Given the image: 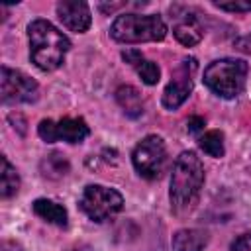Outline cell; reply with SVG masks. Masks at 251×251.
<instances>
[{"instance_id": "obj_1", "label": "cell", "mask_w": 251, "mask_h": 251, "mask_svg": "<svg viewBox=\"0 0 251 251\" xmlns=\"http://www.w3.org/2000/svg\"><path fill=\"white\" fill-rule=\"evenodd\" d=\"M204 186V165L194 151H182L171 173L169 200L175 214H184L198 202L200 190Z\"/></svg>"}, {"instance_id": "obj_2", "label": "cell", "mask_w": 251, "mask_h": 251, "mask_svg": "<svg viewBox=\"0 0 251 251\" xmlns=\"http://www.w3.org/2000/svg\"><path fill=\"white\" fill-rule=\"evenodd\" d=\"M27 37H29V57L37 69L55 71L63 65L65 55L71 49V41L51 22L33 20L27 25Z\"/></svg>"}, {"instance_id": "obj_3", "label": "cell", "mask_w": 251, "mask_h": 251, "mask_svg": "<svg viewBox=\"0 0 251 251\" xmlns=\"http://www.w3.org/2000/svg\"><path fill=\"white\" fill-rule=\"evenodd\" d=\"M247 71L243 59H218L204 69V84L222 98H235L245 88Z\"/></svg>"}, {"instance_id": "obj_4", "label": "cell", "mask_w": 251, "mask_h": 251, "mask_svg": "<svg viewBox=\"0 0 251 251\" xmlns=\"http://www.w3.org/2000/svg\"><path fill=\"white\" fill-rule=\"evenodd\" d=\"M110 35L120 43L161 41L167 35V25L157 14H122L114 20Z\"/></svg>"}, {"instance_id": "obj_5", "label": "cell", "mask_w": 251, "mask_h": 251, "mask_svg": "<svg viewBox=\"0 0 251 251\" xmlns=\"http://www.w3.org/2000/svg\"><path fill=\"white\" fill-rule=\"evenodd\" d=\"M80 210L94 222H104L124 208V196L102 184H88L78 200Z\"/></svg>"}, {"instance_id": "obj_6", "label": "cell", "mask_w": 251, "mask_h": 251, "mask_svg": "<svg viewBox=\"0 0 251 251\" xmlns=\"http://www.w3.org/2000/svg\"><path fill=\"white\" fill-rule=\"evenodd\" d=\"M131 163L139 176L153 180L159 178L165 163H167V147L163 137L159 135H145L131 153Z\"/></svg>"}, {"instance_id": "obj_7", "label": "cell", "mask_w": 251, "mask_h": 251, "mask_svg": "<svg viewBox=\"0 0 251 251\" xmlns=\"http://www.w3.org/2000/svg\"><path fill=\"white\" fill-rule=\"evenodd\" d=\"M37 82L27 76L22 71L10 69V67H2V86H0V94H2V102L4 104H27L33 102L37 98Z\"/></svg>"}, {"instance_id": "obj_8", "label": "cell", "mask_w": 251, "mask_h": 251, "mask_svg": "<svg viewBox=\"0 0 251 251\" xmlns=\"http://www.w3.org/2000/svg\"><path fill=\"white\" fill-rule=\"evenodd\" d=\"M37 133L43 141H67L80 143L88 137L90 129L82 118H61V120H41L37 126Z\"/></svg>"}, {"instance_id": "obj_9", "label": "cell", "mask_w": 251, "mask_h": 251, "mask_svg": "<svg viewBox=\"0 0 251 251\" xmlns=\"http://www.w3.org/2000/svg\"><path fill=\"white\" fill-rule=\"evenodd\" d=\"M196 59H182L180 65L175 69L165 92H163V106L167 110H176L192 92L194 86V73H196Z\"/></svg>"}, {"instance_id": "obj_10", "label": "cell", "mask_w": 251, "mask_h": 251, "mask_svg": "<svg viewBox=\"0 0 251 251\" xmlns=\"http://www.w3.org/2000/svg\"><path fill=\"white\" fill-rule=\"evenodd\" d=\"M57 16L65 27L71 31L82 33L90 27V8L86 2L76 0H63L57 4Z\"/></svg>"}, {"instance_id": "obj_11", "label": "cell", "mask_w": 251, "mask_h": 251, "mask_svg": "<svg viewBox=\"0 0 251 251\" xmlns=\"http://www.w3.org/2000/svg\"><path fill=\"white\" fill-rule=\"evenodd\" d=\"M122 59H124L126 63H129V65L135 69V73L141 76V80H143L145 84L153 86V84L159 82V76H161L159 67H157L153 61L145 59L139 49H126V51H122Z\"/></svg>"}, {"instance_id": "obj_12", "label": "cell", "mask_w": 251, "mask_h": 251, "mask_svg": "<svg viewBox=\"0 0 251 251\" xmlns=\"http://www.w3.org/2000/svg\"><path fill=\"white\" fill-rule=\"evenodd\" d=\"M208 245V231L204 229H178L173 235V251H202Z\"/></svg>"}, {"instance_id": "obj_13", "label": "cell", "mask_w": 251, "mask_h": 251, "mask_svg": "<svg viewBox=\"0 0 251 251\" xmlns=\"http://www.w3.org/2000/svg\"><path fill=\"white\" fill-rule=\"evenodd\" d=\"M173 33L178 39V43H182L186 47H192V45L200 43V39L204 35L202 25L198 24V20L194 16H186V18L176 20V24L173 27Z\"/></svg>"}, {"instance_id": "obj_14", "label": "cell", "mask_w": 251, "mask_h": 251, "mask_svg": "<svg viewBox=\"0 0 251 251\" xmlns=\"http://www.w3.org/2000/svg\"><path fill=\"white\" fill-rule=\"evenodd\" d=\"M31 208H33L35 216H39L41 220H45L49 224H55L59 227H65L67 226L69 216H67V210L61 204H57L53 200H47V198H37L31 204Z\"/></svg>"}, {"instance_id": "obj_15", "label": "cell", "mask_w": 251, "mask_h": 251, "mask_svg": "<svg viewBox=\"0 0 251 251\" xmlns=\"http://www.w3.org/2000/svg\"><path fill=\"white\" fill-rule=\"evenodd\" d=\"M116 100H118L120 108L129 118H139L143 114V98L137 92V88H133V86H129V84L120 86L116 90Z\"/></svg>"}, {"instance_id": "obj_16", "label": "cell", "mask_w": 251, "mask_h": 251, "mask_svg": "<svg viewBox=\"0 0 251 251\" xmlns=\"http://www.w3.org/2000/svg\"><path fill=\"white\" fill-rule=\"evenodd\" d=\"M39 171H41V175H43L45 178L57 180V178H63V176L71 171V165H69V161H67L61 153L53 151V153H49L47 157H43V161H41V165H39Z\"/></svg>"}, {"instance_id": "obj_17", "label": "cell", "mask_w": 251, "mask_h": 251, "mask_svg": "<svg viewBox=\"0 0 251 251\" xmlns=\"http://www.w3.org/2000/svg\"><path fill=\"white\" fill-rule=\"evenodd\" d=\"M0 161H2L0 194H2V198H10V196H14V194L18 192V188H20V176H18L16 169L10 165V161H8L4 155L0 157Z\"/></svg>"}, {"instance_id": "obj_18", "label": "cell", "mask_w": 251, "mask_h": 251, "mask_svg": "<svg viewBox=\"0 0 251 251\" xmlns=\"http://www.w3.org/2000/svg\"><path fill=\"white\" fill-rule=\"evenodd\" d=\"M198 145H200V149H202L206 155L216 157V159L224 157V153H226V147H224V133H222L220 129H210V131H206L204 135H200Z\"/></svg>"}, {"instance_id": "obj_19", "label": "cell", "mask_w": 251, "mask_h": 251, "mask_svg": "<svg viewBox=\"0 0 251 251\" xmlns=\"http://www.w3.org/2000/svg\"><path fill=\"white\" fill-rule=\"evenodd\" d=\"M216 8L226 10V12H251V0L247 2H214Z\"/></svg>"}, {"instance_id": "obj_20", "label": "cell", "mask_w": 251, "mask_h": 251, "mask_svg": "<svg viewBox=\"0 0 251 251\" xmlns=\"http://www.w3.org/2000/svg\"><path fill=\"white\" fill-rule=\"evenodd\" d=\"M229 251H251V231L241 233V235L231 243V249H229Z\"/></svg>"}, {"instance_id": "obj_21", "label": "cell", "mask_w": 251, "mask_h": 251, "mask_svg": "<svg viewBox=\"0 0 251 251\" xmlns=\"http://www.w3.org/2000/svg\"><path fill=\"white\" fill-rule=\"evenodd\" d=\"M186 126H188V131H190V133H200V131H204L206 122H204V118H200V116H192V118H188Z\"/></svg>"}, {"instance_id": "obj_22", "label": "cell", "mask_w": 251, "mask_h": 251, "mask_svg": "<svg viewBox=\"0 0 251 251\" xmlns=\"http://www.w3.org/2000/svg\"><path fill=\"white\" fill-rule=\"evenodd\" d=\"M235 47H237L239 51H243V53H251V33L239 37V39L235 41Z\"/></svg>"}, {"instance_id": "obj_23", "label": "cell", "mask_w": 251, "mask_h": 251, "mask_svg": "<svg viewBox=\"0 0 251 251\" xmlns=\"http://www.w3.org/2000/svg\"><path fill=\"white\" fill-rule=\"evenodd\" d=\"M0 251H24V249H22V245L16 243V241H2Z\"/></svg>"}]
</instances>
